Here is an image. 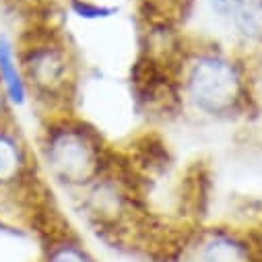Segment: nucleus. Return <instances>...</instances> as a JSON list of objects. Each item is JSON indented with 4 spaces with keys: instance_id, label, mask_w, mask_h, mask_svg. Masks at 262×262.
Wrapping results in <instances>:
<instances>
[{
    "instance_id": "2",
    "label": "nucleus",
    "mask_w": 262,
    "mask_h": 262,
    "mask_svg": "<svg viewBox=\"0 0 262 262\" xmlns=\"http://www.w3.org/2000/svg\"><path fill=\"white\" fill-rule=\"evenodd\" d=\"M17 50L29 99L43 107H56L73 95L77 83L75 60L58 33L31 27L19 37Z\"/></svg>"
},
{
    "instance_id": "9",
    "label": "nucleus",
    "mask_w": 262,
    "mask_h": 262,
    "mask_svg": "<svg viewBox=\"0 0 262 262\" xmlns=\"http://www.w3.org/2000/svg\"><path fill=\"white\" fill-rule=\"evenodd\" d=\"M11 122H13V105H11L3 85H0V126L11 124Z\"/></svg>"
},
{
    "instance_id": "7",
    "label": "nucleus",
    "mask_w": 262,
    "mask_h": 262,
    "mask_svg": "<svg viewBox=\"0 0 262 262\" xmlns=\"http://www.w3.org/2000/svg\"><path fill=\"white\" fill-rule=\"evenodd\" d=\"M41 262H97V260L69 231H48Z\"/></svg>"
},
{
    "instance_id": "6",
    "label": "nucleus",
    "mask_w": 262,
    "mask_h": 262,
    "mask_svg": "<svg viewBox=\"0 0 262 262\" xmlns=\"http://www.w3.org/2000/svg\"><path fill=\"white\" fill-rule=\"evenodd\" d=\"M0 85L13 107H23L29 101L17 41L5 33H0Z\"/></svg>"
},
{
    "instance_id": "5",
    "label": "nucleus",
    "mask_w": 262,
    "mask_h": 262,
    "mask_svg": "<svg viewBox=\"0 0 262 262\" xmlns=\"http://www.w3.org/2000/svg\"><path fill=\"white\" fill-rule=\"evenodd\" d=\"M180 256L182 262H262L248 235L231 227L192 231Z\"/></svg>"
},
{
    "instance_id": "8",
    "label": "nucleus",
    "mask_w": 262,
    "mask_h": 262,
    "mask_svg": "<svg viewBox=\"0 0 262 262\" xmlns=\"http://www.w3.org/2000/svg\"><path fill=\"white\" fill-rule=\"evenodd\" d=\"M229 23L250 43H262V0H233Z\"/></svg>"
},
{
    "instance_id": "3",
    "label": "nucleus",
    "mask_w": 262,
    "mask_h": 262,
    "mask_svg": "<svg viewBox=\"0 0 262 262\" xmlns=\"http://www.w3.org/2000/svg\"><path fill=\"white\" fill-rule=\"evenodd\" d=\"M188 101L205 116L225 118L235 114L246 99V81L237 64L219 52L196 54L184 75Z\"/></svg>"
},
{
    "instance_id": "1",
    "label": "nucleus",
    "mask_w": 262,
    "mask_h": 262,
    "mask_svg": "<svg viewBox=\"0 0 262 262\" xmlns=\"http://www.w3.org/2000/svg\"><path fill=\"white\" fill-rule=\"evenodd\" d=\"M37 159L50 180L69 190H87L110 167L101 137L67 116H54L43 124Z\"/></svg>"
},
{
    "instance_id": "10",
    "label": "nucleus",
    "mask_w": 262,
    "mask_h": 262,
    "mask_svg": "<svg viewBox=\"0 0 262 262\" xmlns=\"http://www.w3.org/2000/svg\"><path fill=\"white\" fill-rule=\"evenodd\" d=\"M209 5H211V11L219 19H229V11H231L233 0H209Z\"/></svg>"
},
{
    "instance_id": "4",
    "label": "nucleus",
    "mask_w": 262,
    "mask_h": 262,
    "mask_svg": "<svg viewBox=\"0 0 262 262\" xmlns=\"http://www.w3.org/2000/svg\"><path fill=\"white\" fill-rule=\"evenodd\" d=\"M37 163L15 124L0 126V199L25 201L35 186Z\"/></svg>"
}]
</instances>
